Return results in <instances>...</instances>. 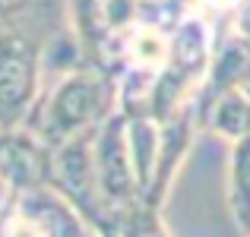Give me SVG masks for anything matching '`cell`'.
I'll use <instances>...</instances> for the list:
<instances>
[{"mask_svg":"<svg viewBox=\"0 0 250 237\" xmlns=\"http://www.w3.org/2000/svg\"><path fill=\"white\" fill-rule=\"evenodd\" d=\"M203 120L209 123V130H212L215 136L228 139L231 146L241 142V139H250V92L247 89H231V92H225V95H219L209 104V111L203 114Z\"/></svg>","mask_w":250,"mask_h":237,"instance_id":"8992f818","label":"cell"},{"mask_svg":"<svg viewBox=\"0 0 250 237\" xmlns=\"http://www.w3.org/2000/svg\"><path fill=\"white\" fill-rule=\"evenodd\" d=\"M228 212L241 237H250V139L234 142L228 155Z\"/></svg>","mask_w":250,"mask_h":237,"instance_id":"52a82bcc","label":"cell"},{"mask_svg":"<svg viewBox=\"0 0 250 237\" xmlns=\"http://www.w3.org/2000/svg\"><path fill=\"white\" fill-rule=\"evenodd\" d=\"M61 38L51 0H0V133L22 130L44 92V63Z\"/></svg>","mask_w":250,"mask_h":237,"instance_id":"6da1fadb","label":"cell"},{"mask_svg":"<svg viewBox=\"0 0 250 237\" xmlns=\"http://www.w3.org/2000/svg\"><path fill=\"white\" fill-rule=\"evenodd\" d=\"M234 29H238V35L250 38V0H241V3H238V13H234Z\"/></svg>","mask_w":250,"mask_h":237,"instance_id":"30bf717a","label":"cell"},{"mask_svg":"<svg viewBox=\"0 0 250 237\" xmlns=\"http://www.w3.org/2000/svg\"><path fill=\"white\" fill-rule=\"evenodd\" d=\"M117 237H171L165 221H162V209H152L146 202H133V206L121 209V228Z\"/></svg>","mask_w":250,"mask_h":237,"instance_id":"ba28073f","label":"cell"},{"mask_svg":"<svg viewBox=\"0 0 250 237\" xmlns=\"http://www.w3.org/2000/svg\"><path fill=\"white\" fill-rule=\"evenodd\" d=\"M241 89H247V92H250V60H247V76H244V85H241Z\"/></svg>","mask_w":250,"mask_h":237,"instance_id":"8fae6325","label":"cell"},{"mask_svg":"<svg viewBox=\"0 0 250 237\" xmlns=\"http://www.w3.org/2000/svg\"><path fill=\"white\" fill-rule=\"evenodd\" d=\"M127 146H130V161L133 174L140 183V193L152 190L155 168H159V152H162V123L155 117H127Z\"/></svg>","mask_w":250,"mask_h":237,"instance_id":"5b68a950","label":"cell"},{"mask_svg":"<svg viewBox=\"0 0 250 237\" xmlns=\"http://www.w3.org/2000/svg\"><path fill=\"white\" fill-rule=\"evenodd\" d=\"M0 237H54V231L38 215L19 206L16 196H10V202L0 212Z\"/></svg>","mask_w":250,"mask_h":237,"instance_id":"9c48e42d","label":"cell"},{"mask_svg":"<svg viewBox=\"0 0 250 237\" xmlns=\"http://www.w3.org/2000/svg\"><path fill=\"white\" fill-rule=\"evenodd\" d=\"M196 127H200V114H196V98L190 104H184L171 120L162 123V152H159V168H155L152 190L146 193V206L162 209V202L168 199L171 183H174L177 171H181L184 158H187L190 146H193Z\"/></svg>","mask_w":250,"mask_h":237,"instance_id":"277c9868","label":"cell"},{"mask_svg":"<svg viewBox=\"0 0 250 237\" xmlns=\"http://www.w3.org/2000/svg\"><path fill=\"white\" fill-rule=\"evenodd\" d=\"M95 164H98L102 190H104L108 202L117 212L143 199L140 183H136V174H133V161H130L127 117H124L121 111L98 127V133H95Z\"/></svg>","mask_w":250,"mask_h":237,"instance_id":"3957f363","label":"cell"},{"mask_svg":"<svg viewBox=\"0 0 250 237\" xmlns=\"http://www.w3.org/2000/svg\"><path fill=\"white\" fill-rule=\"evenodd\" d=\"M117 111H121V79L108 70L85 63L73 73L51 79L25 130H32L38 139L57 149L73 136L98 130Z\"/></svg>","mask_w":250,"mask_h":237,"instance_id":"7a4b0ae2","label":"cell"}]
</instances>
